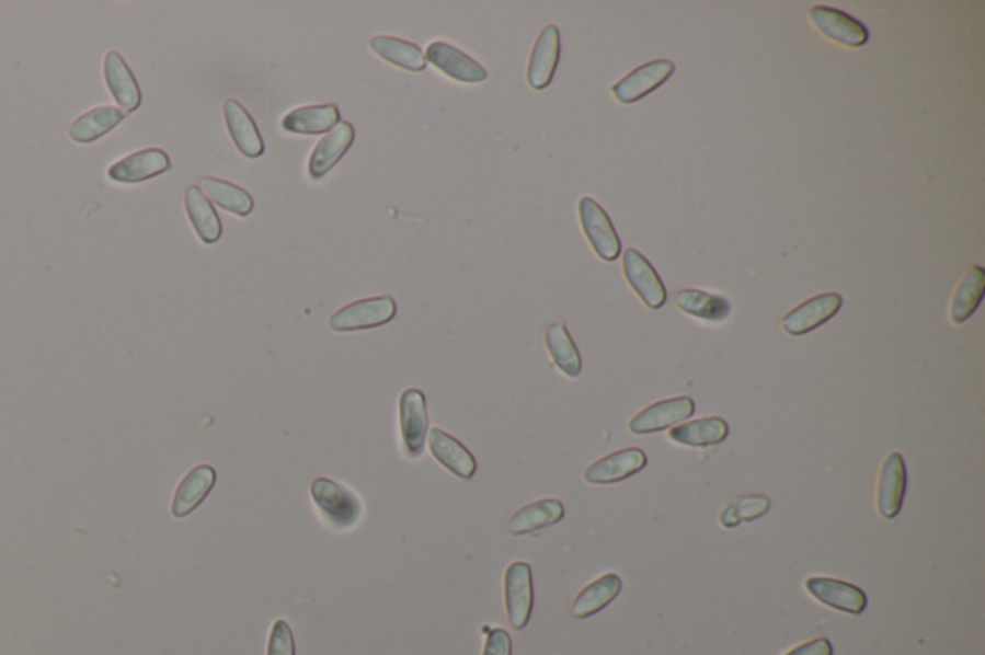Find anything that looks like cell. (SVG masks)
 <instances>
[{
    "instance_id": "6da1fadb",
    "label": "cell",
    "mask_w": 985,
    "mask_h": 655,
    "mask_svg": "<svg viewBox=\"0 0 985 655\" xmlns=\"http://www.w3.org/2000/svg\"><path fill=\"white\" fill-rule=\"evenodd\" d=\"M310 494L320 514L335 529H351L363 517V504L353 492L332 479L318 476L310 484Z\"/></svg>"
},
{
    "instance_id": "7a4b0ae2",
    "label": "cell",
    "mask_w": 985,
    "mask_h": 655,
    "mask_svg": "<svg viewBox=\"0 0 985 655\" xmlns=\"http://www.w3.org/2000/svg\"><path fill=\"white\" fill-rule=\"evenodd\" d=\"M397 315V302L393 297H374L356 300L343 306L330 318V329L337 333L364 331L387 325Z\"/></svg>"
},
{
    "instance_id": "3957f363",
    "label": "cell",
    "mask_w": 985,
    "mask_h": 655,
    "mask_svg": "<svg viewBox=\"0 0 985 655\" xmlns=\"http://www.w3.org/2000/svg\"><path fill=\"white\" fill-rule=\"evenodd\" d=\"M577 211H580L582 229H584L592 249L595 250V254L605 262H615L622 252V241L616 233L607 211L603 210V206L595 203L589 196H584L580 200Z\"/></svg>"
},
{
    "instance_id": "277c9868",
    "label": "cell",
    "mask_w": 985,
    "mask_h": 655,
    "mask_svg": "<svg viewBox=\"0 0 985 655\" xmlns=\"http://www.w3.org/2000/svg\"><path fill=\"white\" fill-rule=\"evenodd\" d=\"M401 415V437L404 453L410 460H416L426 448L427 407L426 397L419 389H406L399 400Z\"/></svg>"
},
{
    "instance_id": "5b68a950",
    "label": "cell",
    "mask_w": 985,
    "mask_h": 655,
    "mask_svg": "<svg viewBox=\"0 0 985 655\" xmlns=\"http://www.w3.org/2000/svg\"><path fill=\"white\" fill-rule=\"evenodd\" d=\"M505 606L513 629H526L534 611V577L529 563L514 562L506 567Z\"/></svg>"
},
{
    "instance_id": "8992f818",
    "label": "cell",
    "mask_w": 985,
    "mask_h": 655,
    "mask_svg": "<svg viewBox=\"0 0 985 655\" xmlns=\"http://www.w3.org/2000/svg\"><path fill=\"white\" fill-rule=\"evenodd\" d=\"M844 306V298L837 292H826L804 300L781 320V328L791 336H803L814 329L828 323Z\"/></svg>"
},
{
    "instance_id": "52a82bcc",
    "label": "cell",
    "mask_w": 985,
    "mask_h": 655,
    "mask_svg": "<svg viewBox=\"0 0 985 655\" xmlns=\"http://www.w3.org/2000/svg\"><path fill=\"white\" fill-rule=\"evenodd\" d=\"M674 71H676V66L672 60H654V62L643 64V66H639L638 70L631 71L630 76H626L622 81L612 85L610 93L620 104H633L664 85L672 78Z\"/></svg>"
},
{
    "instance_id": "ba28073f",
    "label": "cell",
    "mask_w": 985,
    "mask_h": 655,
    "mask_svg": "<svg viewBox=\"0 0 985 655\" xmlns=\"http://www.w3.org/2000/svg\"><path fill=\"white\" fill-rule=\"evenodd\" d=\"M623 275H626V281L630 283L631 289L635 290V295L641 298V302L646 308L658 310L666 304V289H664L663 279L638 250L630 249L623 252Z\"/></svg>"
},
{
    "instance_id": "9c48e42d",
    "label": "cell",
    "mask_w": 985,
    "mask_h": 655,
    "mask_svg": "<svg viewBox=\"0 0 985 655\" xmlns=\"http://www.w3.org/2000/svg\"><path fill=\"white\" fill-rule=\"evenodd\" d=\"M812 25L824 37L836 41L839 45L849 48L864 47L868 43L867 25L845 14L841 10L828 9V7H814L809 10Z\"/></svg>"
},
{
    "instance_id": "30bf717a",
    "label": "cell",
    "mask_w": 985,
    "mask_h": 655,
    "mask_svg": "<svg viewBox=\"0 0 985 655\" xmlns=\"http://www.w3.org/2000/svg\"><path fill=\"white\" fill-rule=\"evenodd\" d=\"M695 414V402L689 397L663 400L653 406L645 407L631 420L628 429L633 435H653L668 429L672 425L686 422Z\"/></svg>"
},
{
    "instance_id": "8fae6325",
    "label": "cell",
    "mask_w": 985,
    "mask_h": 655,
    "mask_svg": "<svg viewBox=\"0 0 985 655\" xmlns=\"http://www.w3.org/2000/svg\"><path fill=\"white\" fill-rule=\"evenodd\" d=\"M804 588L820 604L839 609L845 613H851V616H860L868 606L867 594L862 593L859 586L849 585L837 578H806Z\"/></svg>"
},
{
    "instance_id": "7c38bea8",
    "label": "cell",
    "mask_w": 985,
    "mask_h": 655,
    "mask_svg": "<svg viewBox=\"0 0 985 655\" xmlns=\"http://www.w3.org/2000/svg\"><path fill=\"white\" fill-rule=\"evenodd\" d=\"M426 62L434 64L437 70L443 71L447 78L460 81V83H481L488 79V70L476 62L473 58L465 55L462 50L453 47L449 43L435 41L426 48Z\"/></svg>"
},
{
    "instance_id": "4fadbf2b",
    "label": "cell",
    "mask_w": 985,
    "mask_h": 655,
    "mask_svg": "<svg viewBox=\"0 0 985 655\" xmlns=\"http://www.w3.org/2000/svg\"><path fill=\"white\" fill-rule=\"evenodd\" d=\"M646 466V456L639 448H623L592 463L585 469L584 479L589 484H615L641 473Z\"/></svg>"
},
{
    "instance_id": "5bb4252c",
    "label": "cell",
    "mask_w": 985,
    "mask_h": 655,
    "mask_svg": "<svg viewBox=\"0 0 985 655\" xmlns=\"http://www.w3.org/2000/svg\"><path fill=\"white\" fill-rule=\"evenodd\" d=\"M560 60V32L557 25H547L539 33L531 48L528 62V85L534 91H543L551 85Z\"/></svg>"
},
{
    "instance_id": "9a60e30c",
    "label": "cell",
    "mask_w": 985,
    "mask_h": 655,
    "mask_svg": "<svg viewBox=\"0 0 985 655\" xmlns=\"http://www.w3.org/2000/svg\"><path fill=\"white\" fill-rule=\"evenodd\" d=\"M907 492V466L903 456L893 452L885 458L878 481V512L885 519H893L901 514Z\"/></svg>"
},
{
    "instance_id": "2e32d148",
    "label": "cell",
    "mask_w": 985,
    "mask_h": 655,
    "mask_svg": "<svg viewBox=\"0 0 985 655\" xmlns=\"http://www.w3.org/2000/svg\"><path fill=\"white\" fill-rule=\"evenodd\" d=\"M355 135V127L348 122H341L330 134H325L308 158V175L312 180H322L323 175L332 172L341 158L353 147Z\"/></svg>"
},
{
    "instance_id": "e0dca14e",
    "label": "cell",
    "mask_w": 985,
    "mask_h": 655,
    "mask_svg": "<svg viewBox=\"0 0 985 655\" xmlns=\"http://www.w3.org/2000/svg\"><path fill=\"white\" fill-rule=\"evenodd\" d=\"M427 446L435 460L453 475L470 481L478 471V461L472 452L460 440L450 437L449 433L442 429H432L427 433Z\"/></svg>"
},
{
    "instance_id": "ac0fdd59",
    "label": "cell",
    "mask_w": 985,
    "mask_h": 655,
    "mask_svg": "<svg viewBox=\"0 0 985 655\" xmlns=\"http://www.w3.org/2000/svg\"><path fill=\"white\" fill-rule=\"evenodd\" d=\"M170 168L172 162L164 150L147 149L112 164L108 177L116 183H141L167 173Z\"/></svg>"
},
{
    "instance_id": "d6986e66",
    "label": "cell",
    "mask_w": 985,
    "mask_h": 655,
    "mask_svg": "<svg viewBox=\"0 0 985 655\" xmlns=\"http://www.w3.org/2000/svg\"><path fill=\"white\" fill-rule=\"evenodd\" d=\"M214 484H216V469L213 466L203 463V466L191 469L175 491L172 515L182 519V517L193 514L205 502L206 496L213 492Z\"/></svg>"
},
{
    "instance_id": "ffe728a7",
    "label": "cell",
    "mask_w": 985,
    "mask_h": 655,
    "mask_svg": "<svg viewBox=\"0 0 985 655\" xmlns=\"http://www.w3.org/2000/svg\"><path fill=\"white\" fill-rule=\"evenodd\" d=\"M340 124V108L335 104H318L291 110L285 114L282 127L293 135H322L330 134Z\"/></svg>"
},
{
    "instance_id": "44dd1931",
    "label": "cell",
    "mask_w": 985,
    "mask_h": 655,
    "mask_svg": "<svg viewBox=\"0 0 985 655\" xmlns=\"http://www.w3.org/2000/svg\"><path fill=\"white\" fill-rule=\"evenodd\" d=\"M224 116H226V125H228L229 135L236 142L239 152L247 158H259L264 154V141H262L261 131L254 124L251 114L243 108V104L231 101L224 104Z\"/></svg>"
},
{
    "instance_id": "7402d4cb",
    "label": "cell",
    "mask_w": 985,
    "mask_h": 655,
    "mask_svg": "<svg viewBox=\"0 0 985 655\" xmlns=\"http://www.w3.org/2000/svg\"><path fill=\"white\" fill-rule=\"evenodd\" d=\"M104 81L124 114L139 108L141 89L118 53H108L104 56Z\"/></svg>"
},
{
    "instance_id": "603a6c76",
    "label": "cell",
    "mask_w": 985,
    "mask_h": 655,
    "mask_svg": "<svg viewBox=\"0 0 985 655\" xmlns=\"http://www.w3.org/2000/svg\"><path fill=\"white\" fill-rule=\"evenodd\" d=\"M564 506L559 499H539L534 504L522 507L508 521V532L514 537L529 535V532L543 531L564 519Z\"/></svg>"
},
{
    "instance_id": "cb8c5ba5",
    "label": "cell",
    "mask_w": 985,
    "mask_h": 655,
    "mask_svg": "<svg viewBox=\"0 0 985 655\" xmlns=\"http://www.w3.org/2000/svg\"><path fill=\"white\" fill-rule=\"evenodd\" d=\"M620 593H622V578L615 573H607L597 581H593L592 585L585 586L584 590L577 594L574 606H572V616L576 619L597 616L599 611L607 608L608 604H612Z\"/></svg>"
},
{
    "instance_id": "d4e9b609",
    "label": "cell",
    "mask_w": 985,
    "mask_h": 655,
    "mask_svg": "<svg viewBox=\"0 0 985 655\" xmlns=\"http://www.w3.org/2000/svg\"><path fill=\"white\" fill-rule=\"evenodd\" d=\"M370 48L371 53L378 55L381 60L393 64L402 70L414 71V73L426 70V56L419 45H414L410 41L389 37V35H376L370 39Z\"/></svg>"
},
{
    "instance_id": "484cf974",
    "label": "cell",
    "mask_w": 985,
    "mask_h": 655,
    "mask_svg": "<svg viewBox=\"0 0 985 655\" xmlns=\"http://www.w3.org/2000/svg\"><path fill=\"white\" fill-rule=\"evenodd\" d=\"M730 435V425L722 417H705L697 422L684 423L671 430V440L684 446H717L724 443Z\"/></svg>"
},
{
    "instance_id": "4316f807",
    "label": "cell",
    "mask_w": 985,
    "mask_h": 655,
    "mask_svg": "<svg viewBox=\"0 0 985 655\" xmlns=\"http://www.w3.org/2000/svg\"><path fill=\"white\" fill-rule=\"evenodd\" d=\"M185 208L190 216L191 226L198 234V239L205 244H214L220 241L221 221L218 214L213 208V204L208 203V198L203 195V191L198 187H190L185 191Z\"/></svg>"
},
{
    "instance_id": "83f0119b",
    "label": "cell",
    "mask_w": 985,
    "mask_h": 655,
    "mask_svg": "<svg viewBox=\"0 0 985 655\" xmlns=\"http://www.w3.org/2000/svg\"><path fill=\"white\" fill-rule=\"evenodd\" d=\"M545 344H547V351L551 354L554 366L559 367L562 374L570 377V379L580 377L582 369H584V364H582V356H580L576 343L572 341V336L568 333L564 323H554V325L547 329Z\"/></svg>"
},
{
    "instance_id": "f1b7e54d",
    "label": "cell",
    "mask_w": 985,
    "mask_h": 655,
    "mask_svg": "<svg viewBox=\"0 0 985 655\" xmlns=\"http://www.w3.org/2000/svg\"><path fill=\"white\" fill-rule=\"evenodd\" d=\"M124 117L126 114L122 110L112 108V106L91 110L71 124V141L81 142V145L99 141L104 135L111 134L116 125L122 124Z\"/></svg>"
},
{
    "instance_id": "f546056e",
    "label": "cell",
    "mask_w": 985,
    "mask_h": 655,
    "mask_svg": "<svg viewBox=\"0 0 985 655\" xmlns=\"http://www.w3.org/2000/svg\"><path fill=\"white\" fill-rule=\"evenodd\" d=\"M984 292V267H970L966 275H964V279L961 281V285H959V289L954 290L953 302H951V310H949L951 321L959 325V323H964V321L970 320V318L974 315V312H976L980 302H982Z\"/></svg>"
},
{
    "instance_id": "4dcf8cb0",
    "label": "cell",
    "mask_w": 985,
    "mask_h": 655,
    "mask_svg": "<svg viewBox=\"0 0 985 655\" xmlns=\"http://www.w3.org/2000/svg\"><path fill=\"white\" fill-rule=\"evenodd\" d=\"M676 304L687 315L712 323L724 321L732 312V306L725 298L697 289L679 290L676 295Z\"/></svg>"
},
{
    "instance_id": "1f68e13d",
    "label": "cell",
    "mask_w": 985,
    "mask_h": 655,
    "mask_svg": "<svg viewBox=\"0 0 985 655\" xmlns=\"http://www.w3.org/2000/svg\"><path fill=\"white\" fill-rule=\"evenodd\" d=\"M198 188L203 191L206 198H210L214 204H218L224 210L236 214L239 218H247L253 211V196L229 181L203 177L198 183Z\"/></svg>"
},
{
    "instance_id": "d6a6232c",
    "label": "cell",
    "mask_w": 985,
    "mask_h": 655,
    "mask_svg": "<svg viewBox=\"0 0 985 655\" xmlns=\"http://www.w3.org/2000/svg\"><path fill=\"white\" fill-rule=\"evenodd\" d=\"M768 512H770V499L766 496H760V494L743 496L725 507L724 512L720 514V522L725 529H735L742 522L757 521Z\"/></svg>"
},
{
    "instance_id": "836d02e7",
    "label": "cell",
    "mask_w": 985,
    "mask_h": 655,
    "mask_svg": "<svg viewBox=\"0 0 985 655\" xmlns=\"http://www.w3.org/2000/svg\"><path fill=\"white\" fill-rule=\"evenodd\" d=\"M266 655H295V636L285 619H277L272 627Z\"/></svg>"
},
{
    "instance_id": "e575fe53",
    "label": "cell",
    "mask_w": 985,
    "mask_h": 655,
    "mask_svg": "<svg viewBox=\"0 0 985 655\" xmlns=\"http://www.w3.org/2000/svg\"><path fill=\"white\" fill-rule=\"evenodd\" d=\"M483 634H488L485 647L481 655H513V639L505 629H491L483 627Z\"/></svg>"
},
{
    "instance_id": "d590c367",
    "label": "cell",
    "mask_w": 985,
    "mask_h": 655,
    "mask_svg": "<svg viewBox=\"0 0 985 655\" xmlns=\"http://www.w3.org/2000/svg\"><path fill=\"white\" fill-rule=\"evenodd\" d=\"M786 655H834V646L828 639H816L793 647Z\"/></svg>"
}]
</instances>
